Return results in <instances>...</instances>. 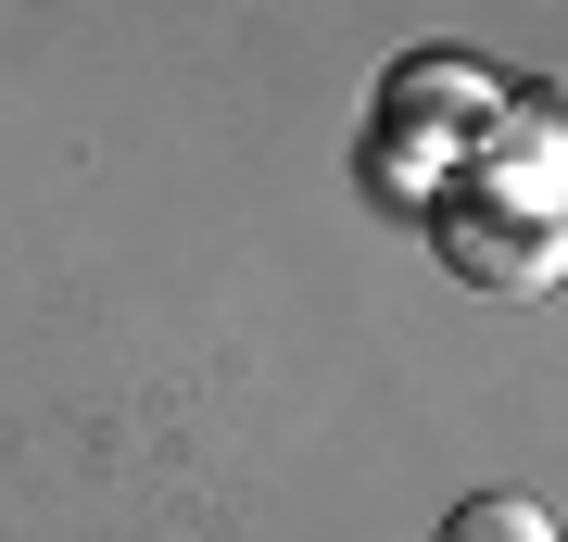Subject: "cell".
I'll return each instance as SVG.
<instances>
[{"label":"cell","instance_id":"6da1fadb","mask_svg":"<svg viewBox=\"0 0 568 542\" xmlns=\"http://www.w3.org/2000/svg\"><path fill=\"white\" fill-rule=\"evenodd\" d=\"M443 542H556L544 530V504H518V492H480V504H455Z\"/></svg>","mask_w":568,"mask_h":542}]
</instances>
